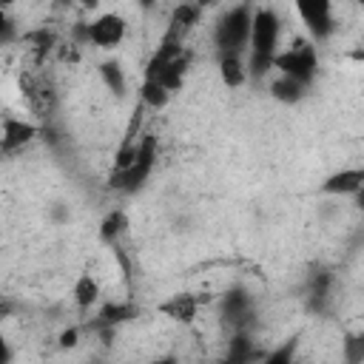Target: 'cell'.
I'll return each mask as SVG.
<instances>
[{"mask_svg":"<svg viewBox=\"0 0 364 364\" xmlns=\"http://www.w3.org/2000/svg\"><path fill=\"white\" fill-rule=\"evenodd\" d=\"M34 136H37V125H34V122L17 119V117H11V114L3 117V154L20 151V148L28 145Z\"/></svg>","mask_w":364,"mask_h":364,"instance_id":"cell-9","label":"cell"},{"mask_svg":"<svg viewBox=\"0 0 364 364\" xmlns=\"http://www.w3.org/2000/svg\"><path fill=\"white\" fill-rule=\"evenodd\" d=\"M364 191V165L361 168H341L330 176H324V182L318 185V193L324 196H355Z\"/></svg>","mask_w":364,"mask_h":364,"instance_id":"cell-7","label":"cell"},{"mask_svg":"<svg viewBox=\"0 0 364 364\" xmlns=\"http://www.w3.org/2000/svg\"><path fill=\"white\" fill-rule=\"evenodd\" d=\"M253 9L247 3L230 6L213 26V43L219 57L222 54H245L250 48V28H253Z\"/></svg>","mask_w":364,"mask_h":364,"instance_id":"cell-2","label":"cell"},{"mask_svg":"<svg viewBox=\"0 0 364 364\" xmlns=\"http://www.w3.org/2000/svg\"><path fill=\"white\" fill-rule=\"evenodd\" d=\"M80 344V327H68L60 333V347L63 350H74Z\"/></svg>","mask_w":364,"mask_h":364,"instance_id":"cell-20","label":"cell"},{"mask_svg":"<svg viewBox=\"0 0 364 364\" xmlns=\"http://www.w3.org/2000/svg\"><path fill=\"white\" fill-rule=\"evenodd\" d=\"M219 80L225 88H242L247 82V65L242 54H222L219 57Z\"/></svg>","mask_w":364,"mask_h":364,"instance_id":"cell-12","label":"cell"},{"mask_svg":"<svg viewBox=\"0 0 364 364\" xmlns=\"http://www.w3.org/2000/svg\"><path fill=\"white\" fill-rule=\"evenodd\" d=\"M350 57H353V60H358V63H364V48H355Z\"/></svg>","mask_w":364,"mask_h":364,"instance_id":"cell-23","label":"cell"},{"mask_svg":"<svg viewBox=\"0 0 364 364\" xmlns=\"http://www.w3.org/2000/svg\"><path fill=\"white\" fill-rule=\"evenodd\" d=\"M296 347H299V341H296V338H287L282 347L270 350V353L262 355L256 364H296Z\"/></svg>","mask_w":364,"mask_h":364,"instance_id":"cell-19","label":"cell"},{"mask_svg":"<svg viewBox=\"0 0 364 364\" xmlns=\"http://www.w3.org/2000/svg\"><path fill=\"white\" fill-rule=\"evenodd\" d=\"M270 97L279 100V102H284V105H296V102H301V100L307 97V85H301V82L293 80V77L276 74V77L270 80Z\"/></svg>","mask_w":364,"mask_h":364,"instance_id":"cell-14","label":"cell"},{"mask_svg":"<svg viewBox=\"0 0 364 364\" xmlns=\"http://www.w3.org/2000/svg\"><path fill=\"white\" fill-rule=\"evenodd\" d=\"M125 34L128 23L117 11H102L94 20H88V46H97L102 51H114L117 46H122Z\"/></svg>","mask_w":364,"mask_h":364,"instance_id":"cell-6","label":"cell"},{"mask_svg":"<svg viewBox=\"0 0 364 364\" xmlns=\"http://www.w3.org/2000/svg\"><path fill=\"white\" fill-rule=\"evenodd\" d=\"M353 199H355V205H358V210H364V191H361V193H355Z\"/></svg>","mask_w":364,"mask_h":364,"instance_id":"cell-22","label":"cell"},{"mask_svg":"<svg viewBox=\"0 0 364 364\" xmlns=\"http://www.w3.org/2000/svg\"><path fill=\"white\" fill-rule=\"evenodd\" d=\"M97 74H100L102 85H105L114 97H125V91H128V77H125V68H122L119 60H114V57L102 60V63L97 65Z\"/></svg>","mask_w":364,"mask_h":364,"instance_id":"cell-13","label":"cell"},{"mask_svg":"<svg viewBox=\"0 0 364 364\" xmlns=\"http://www.w3.org/2000/svg\"><path fill=\"white\" fill-rule=\"evenodd\" d=\"M199 307H202V299L193 296V293H173L171 299H165L156 313H162L165 318L171 321H179V324H191L196 316H199Z\"/></svg>","mask_w":364,"mask_h":364,"instance_id":"cell-8","label":"cell"},{"mask_svg":"<svg viewBox=\"0 0 364 364\" xmlns=\"http://www.w3.org/2000/svg\"><path fill=\"white\" fill-rule=\"evenodd\" d=\"M273 71L299 80L301 85H313L318 74V51L310 37H293L287 48H282L273 60Z\"/></svg>","mask_w":364,"mask_h":364,"instance_id":"cell-3","label":"cell"},{"mask_svg":"<svg viewBox=\"0 0 364 364\" xmlns=\"http://www.w3.org/2000/svg\"><path fill=\"white\" fill-rule=\"evenodd\" d=\"M341 358H344V364H364V330L344 336V341H341Z\"/></svg>","mask_w":364,"mask_h":364,"instance_id":"cell-18","label":"cell"},{"mask_svg":"<svg viewBox=\"0 0 364 364\" xmlns=\"http://www.w3.org/2000/svg\"><path fill=\"white\" fill-rule=\"evenodd\" d=\"M100 296H102V287H100L97 276H91V273H80L77 282H74V287H71V299H74V304H77L80 310H91V307L100 301Z\"/></svg>","mask_w":364,"mask_h":364,"instance_id":"cell-15","label":"cell"},{"mask_svg":"<svg viewBox=\"0 0 364 364\" xmlns=\"http://www.w3.org/2000/svg\"><path fill=\"white\" fill-rule=\"evenodd\" d=\"M171 102V94L156 82V80H142L139 85V105L148 111H162Z\"/></svg>","mask_w":364,"mask_h":364,"instance_id":"cell-16","label":"cell"},{"mask_svg":"<svg viewBox=\"0 0 364 364\" xmlns=\"http://www.w3.org/2000/svg\"><path fill=\"white\" fill-rule=\"evenodd\" d=\"M296 14H299V20L304 23V28H307V37L313 40V43H324V40H330L333 37V31H336V11H333V6L327 3V0H299L296 3Z\"/></svg>","mask_w":364,"mask_h":364,"instance_id":"cell-5","label":"cell"},{"mask_svg":"<svg viewBox=\"0 0 364 364\" xmlns=\"http://www.w3.org/2000/svg\"><path fill=\"white\" fill-rule=\"evenodd\" d=\"M282 17L273 6H256L253 9V28H250V77L264 80L273 71V60L282 51Z\"/></svg>","mask_w":364,"mask_h":364,"instance_id":"cell-1","label":"cell"},{"mask_svg":"<svg viewBox=\"0 0 364 364\" xmlns=\"http://www.w3.org/2000/svg\"><path fill=\"white\" fill-rule=\"evenodd\" d=\"M23 43L43 60V57L57 46V34H54L51 28H34V31H28V34L23 37Z\"/></svg>","mask_w":364,"mask_h":364,"instance_id":"cell-17","label":"cell"},{"mask_svg":"<svg viewBox=\"0 0 364 364\" xmlns=\"http://www.w3.org/2000/svg\"><path fill=\"white\" fill-rule=\"evenodd\" d=\"M148 364H179V358L176 355H159V358H151Z\"/></svg>","mask_w":364,"mask_h":364,"instance_id":"cell-21","label":"cell"},{"mask_svg":"<svg viewBox=\"0 0 364 364\" xmlns=\"http://www.w3.org/2000/svg\"><path fill=\"white\" fill-rule=\"evenodd\" d=\"M154 165H156V136L148 131V134H142V139H139V156H136V162H134L125 173H111V188H117V191H122V193L139 191V188L148 182Z\"/></svg>","mask_w":364,"mask_h":364,"instance_id":"cell-4","label":"cell"},{"mask_svg":"<svg viewBox=\"0 0 364 364\" xmlns=\"http://www.w3.org/2000/svg\"><path fill=\"white\" fill-rule=\"evenodd\" d=\"M199 20H202V6H199V3H179V6H173L171 17H168V28H165V34L185 40V37L196 28Z\"/></svg>","mask_w":364,"mask_h":364,"instance_id":"cell-10","label":"cell"},{"mask_svg":"<svg viewBox=\"0 0 364 364\" xmlns=\"http://www.w3.org/2000/svg\"><path fill=\"white\" fill-rule=\"evenodd\" d=\"M128 228H131L128 213H125L122 208H114V210H108V213L102 216V222H100V239H102L105 245L117 247L119 239L128 233Z\"/></svg>","mask_w":364,"mask_h":364,"instance_id":"cell-11","label":"cell"}]
</instances>
